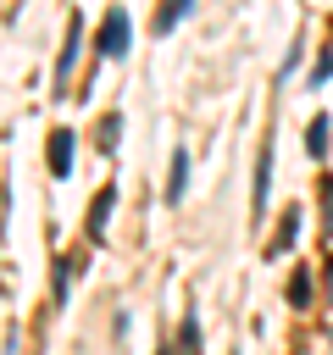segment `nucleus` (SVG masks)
I'll return each mask as SVG.
<instances>
[{
  "instance_id": "obj_1",
  "label": "nucleus",
  "mask_w": 333,
  "mask_h": 355,
  "mask_svg": "<svg viewBox=\"0 0 333 355\" xmlns=\"http://www.w3.org/2000/svg\"><path fill=\"white\" fill-rule=\"evenodd\" d=\"M94 50H100V55H111V61H122V55L133 50V22H128V11H122V6H111V11L100 17Z\"/></svg>"
},
{
  "instance_id": "obj_2",
  "label": "nucleus",
  "mask_w": 333,
  "mask_h": 355,
  "mask_svg": "<svg viewBox=\"0 0 333 355\" xmlns=\"http://www.w3.org/2000/svg\"><path fill=\"white\" fill-rule=\"evenodd\" d=\"M78 44H83V17L72 11V17H67V44H61V55H56V94H67V78H72V67H78Z\"/></svg>"
},
{
  "instance_id": "obj_3",
  "label": "nucleus",
  "mask_w": 333,
  "mask_h": 355,
  "mask_svg": "<svg viewBox=\"0 0 333 355\" xmlns=\"http://www.w3.org/2000/svg\"><path fill=\"white\" fill-rule=\"evenodd\" d=\"M44 161H50V178H72V128H56L50 133Z\"/></svg>"
},
{
  "instance_id": "obj_4",
  "label": "nucleus",
  "mask_w": 333,
  "mask_h": 355,
  "mask_svg": "<svg viewBox=\"0 0 333 355\" xmlns=\"http://www.w3.org/2000/svg\"><path fill=\"white\" fill-rule=\"evenodd\" d=\"M266 194H272V139H261V150H255V194H250L255 216H266Z\"/></svg>"
},
{
  "instance_id": "obj_5",
  "label": "nucleus",
  "mask_w": 333,
  "mask_h": 355,
  "mask_svg": "<svg viewBox=\"0 0 333 355\" xmlns=\"http://www.w3.org/2000/svg\"><path fill=\"white\" fill-rule=\"evenodd\" d=\"M111 205H117V189H100V194L89 200V244H105V216H111Z\"/></svg>"
},
{
  "instance_id": "obj_6",
  "label": "nucleus",
  "mask_w": 333,
  "mask_h": 355,
  "mask_svg": "<svg viewBox=\"0 0 333 355\" xmlns=\"http://www.w3.org/2000/svg\"><path fill=\"white\" fill-rule=\"evenodd\" d=\"M183 194H189V150L178 144L172 150V178H166V205H178Z\"/></svg>"
},
{
  "instance_id": "obj_7",
  "label": "nucleus",
  "mask_w": 333,
  "mask_h": 355,
  "mask_svg": "<svg viewBox=\"0 0 333 355\" xmlns=\"http://www.w3.org/2000/svg\"><path fill=\"white\" fill-rule=\"evenodd\" d=\"M189 6H194V0H166V6H161V17H155V33H172V28L189 17Z\"/></svg>"
},
{
  "instance_id": "obj_8",
  "label": "nucleus",
  "mask_w": 333,
  "mask_h": 355,
  "mask_svg": "<svg viewBox=\"0 0 333 355\" xmlns=\"http://www.w3.org/2000/svg\"><path fill=\"white\" fill-rule=\"evenodd\" d=\"M305 150L322 161L327 155V116H311V128H305Z\"/></svg>"
},
{
  "instance_id": "obj_9",
  "label": "nucleus",
  "mask_w": 333,
  "mask_h": 355,
  "mask_svg": "<svg viewBox=\"0 0 333 355\" xmlns=\"http://www.w3.org/2000/svg\"><path fill=\"white\" fill-rule=\"evenodd\" d=\"M294 239H300V211H289V216H283V233L272 239V255H283V250H289Z\"/></svg>"
},
{
  "instance_id": "obj_10",
  "label": "nucleus",
  "mask_w": 333,
  "mask_h": 355,
  "mask_svg": "<svg viewBox=\"0 0 333 355\" xmlns=\"http://www.w3.org/2000/svg\"><path fill=\"white\" fill-rule=\"evenodd\" d=\"M178 349H183V355H200V322H194V316H183V327H178Z\"/></svg>"
},
{
  "instance_id": "obj_11",
  "label": "nucleus",
  "mask_w": 333,
  "mask_h": 355,
  "mask_svg": "<svg viewBox=\"0 0 333 355\" xmlns=\"http://www.w3.org/2000/svg\"><path fill=\"white\" fill-rule=\"evenodd\" d=\"M117 133H122V116H100V150H117Z\"/></svg>"
},
{
  "instance_id": "obj_12",
  "label": "nucleus",
  "mask_w": 333,
  "mask_h": 355,
  "mask_svg": "<svg viewBox=\"0 0 333 355\" xmlns=\"http://www.w3.org/2000/svg\"><path fill=\"white\" fill-rule=\"evenodd\" d=\"M327 72H333V50H322V55H316V67H311V89H316V83H327Z\"/></svg>"
},
{
  "instance_id": "obj_13",
  "label": "nucleus",
  "mask_w": 333,
  "mask_h": 355,
  "mask_svg": "<svg viewBox=\"0 0 333 355\" xmlns=\"http://www.w3.org/2000/svg\"><path fill=\"white\" fill-rule=\"evenodd\" d=\"M289 294H294V305H305V300H311V277L294 272V288H289Z\"/></svg>"
},
{
  "instance_id": "obj_14",
  "label": "nucleus",
  "mask_w": 333,
  "mask_h": 355,
  "mask_svg": "<svg viewBox=\"0 0 333 355\" xmlns=\"http://www.w3.org/2000/svg\"><path fill=\"white\" fill-rule=\"evenodd\" d=\"M322 227H327V239H333V183H327V222H322Z\"/></svg>"
},
{
  "instance_id": "obj_15",
  "label": "nucleus",
  "mask_w": 333,
  "mask_h": 355,
  "mask_svg": "<svg viewBox=\"0 0 333 355\" xmlns=\"http://www.w3.org/2000/svg\"><path fill=\"white\" fill-rule=\"evenodd\" d=\"M155 355H172V349H155Z\"/></svg>"
}]
</instances>
